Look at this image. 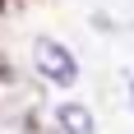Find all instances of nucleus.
<instances>
[{"mask_svg": "<svg viewBox=\"0 0 134 134\" xmlns=\"http://www.w3.org/2000/svg\"><path fill=\"white\" fill-rule=\"evenodd\" d=\"M0 5H5V0H0Z\"/></svg>", "mask_w": 134, "mask_h": 134, "instance_id": "4", "label": "nucleus"}, {"mask_svg": "<svg viewBox=\"0 0 134 134\" xmlns=\"http://www.w3.org/2000/svg\"><path fill=\"white\" fill-rule=\"evenodd\" d=\"M32 65H37L42 79L60 83V88H69V83L79 79V60H74V51L60 46L55 37H37V42H32Z\"/></svg>", "mask_w": 134, "mask_h": 134, "instance_id": "1", "label": "nucleus"}, {"mask_svg": "<svg viewBox=\"0 0 134 134\" xmlns=\"http://www.w3.org/2000/svg\"><path fill=\"white\" fill-rule=\"evenodd\" d=\"M130 107H134V83H130Z\"/></svg>", "mask_w": 134, "mask_h": 134, "instance_id": "3", "label": "nucleus"}, {"mask_svg": "<svg viewBox=\"0 0 134 134\" xmlns=\"http://www.w3.org/2000/svg\"><path fill=\"white\" fill-rule=\"evenodd\" d=\"M55 125H60V134H97L93 111L79 107V102H60L55 107Z\"/></svg>", "mask_w": 134, "mask_h": 134, "instance_id": "2", "label": "nucleus"}]
</instances>
